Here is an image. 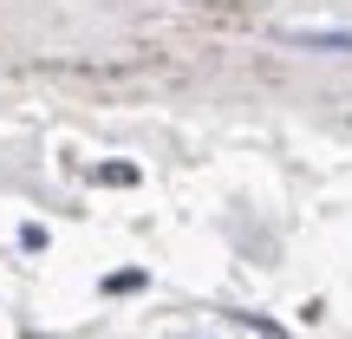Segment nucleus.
I'll return each instance as SVG.
<instances>
[{
	"instance_id": "nucleus-1",
	"label": "nucleus",
	"mask_w": 352,
	"mask_h": 339,
	"mask_svg": "<svg viewBox=\"0 0 352 339\" xmlns=\"http://www.w3.org/2000/svg\"><path fill=\"white\" fill-rule=\"evenodd\" d=\"M294 46H320V52H352V26H294Z\"/></svg>"
},
{
	"instance_id": "nucleus-2",
	"label": "nucleus",
	"mask_w": 352,
	"mask_h": 339,
	"mask_svg": "<svg viewBox=\"0 0 352 339\" xmlns=\"http://www.w3.org/2000/svg\"><path fill=\"white\" fill-rule=\"evenodd\" d=\"M144 281H151L144 267H124V274H111V281H104V294H138Z\"/></svg>"
},
{
	"instance_id": "nucleus-3",
	"label": "nucleus",
	"mask_w": 352,
	"mask_h": 339,
	"mask_svg": "<svg viewBox=\"0 0 352 339\" xmlns=\"http://www.w3.org/2000/svg\"><path fill=\"white\" fill-rule=\"evenodd\" d=\"M98 183H118V189H124V183H138V170H131V164H104Z\"/></svg>"
}]
</instances>
